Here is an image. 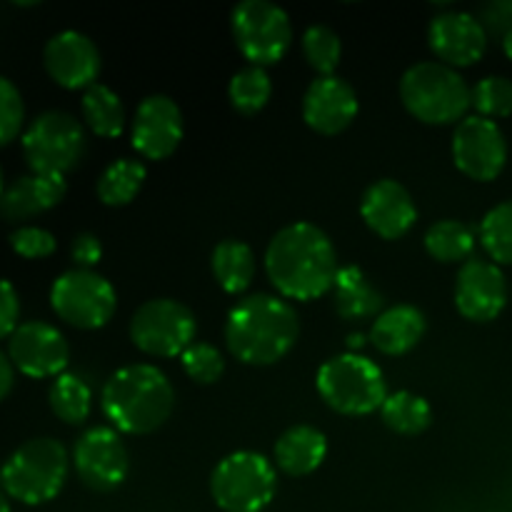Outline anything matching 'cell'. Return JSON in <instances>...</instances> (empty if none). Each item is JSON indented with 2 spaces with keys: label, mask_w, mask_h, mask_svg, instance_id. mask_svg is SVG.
<instances>
[{
  "label": "cell",
  "mask_w": 512,
  "mask_h": 512,
  "mask_svg": "<svg viewBox=\"0 0 512 512\" xmlns=\"http://www.w3.org/2000/svg\"><path fill=\"white\" fill-rule=\"evenodd\" d=\"M333 240L313 223H293L273 235L265 250V273L280 298L310 303L330 293L338 278Z\"/></svg>",
  "instance_id": "1"
},
{
  "label": "cell",
  "mask_w": 512,
  "mask_h": 512,
  "mask_svg": "<svg viewBox=\"0 0 512 512\" xmlns=\"http://www.w3.org/2000/svg\"><path fill=\"white\" fill-rule=\"evenodd\" d=\"M300 323L293 305L278 295L258 293L240 300L225 323V343L245 365H273L293 350Z\"/></svg>",
  "instance_id": "2"
},
{
  "label": "cell",
  "mask_w": 512,
  "mask_h": 512,
  "mask_svg": "<svg viewBox=\"0 0 512 512\" xmlns=\"http://www.w3.org/2000/svg\"><path fill=\"white\" fill-rule=\"evenodd\" d=\"M100 405L118 433L150 435L173 415L175 390L155 365H125L105 380Z\"/></svg>",
  "instance_id": "3"
},
{
  "label": "cell",
  "mask_w": 512,
  "mask_h": 512,
  "mask_svg": "<svg viewBox=\"0 0 512 512\" xmlns=\"http://www.w3.org/2000/svg\"><path fill=\"white\" fill-rule=\"evenodd\" d=\"M400 100L413 118L428 125H453L473 108L463 75L438 60L410 65L400 78Z\"/></svg>",
  "instance_id": "4"
},
{
  "label": "cell",
  "mask_w": 512,
  "mask_h": 512,
  "mask_svg": "<svg viewBox=\"0 0 512 512\" xmlns=\"http://www.w3.org/2000/svg\"><path fill=\"white\" fill-rule=\"evenodd\" d=\"M68 465V450L60 440H25L0 470L3 493L23 505L50 503L58 498L68 480Z\"/></svg>",
  "instance_id": "5"
},
{
  "label": "cell",
  "mask_w": 512,
  "mask_h": 512,
  "mask_svg": "<svg viewBox=\"0 0 512 512\" xmlns=\"http://www.w3.org/2000/svg\"><path fill=\"white\" fill-rule=\"evenodd\" d=\"M315 388L328 408L340 415H370L383 408L388 398L383 370L358 353L335 355L320 365Z\"/></svg>",
  "instance_id": "6"
},
{
  "label": "cell",
  "mask_w": 512,
  "mask_h": 512,
  "mask_svg": "<svg viewBox=\"0 0 512 512\" xmlns=\"http://www.w3.org/2000/svg\"><path fill=\"white\" fill-rule=\"evenodd\" d=\"M278 490L275 465L265 455L238 450L215 465L210 495L225 512H263Z\"/></svg>",
  "instance_id": "7"
},
{
  "label": "cell",
  "mask_w": 512,
  "mask_h": 512,
  "mask_svg": "<svg viewBox=\"0 0 512 512\" xmlns=\"http://www.w3.org/2000/svg\"><path fill=\"white\" fill-rule=\"evenodd\" d=\"M23 158L30 173L63 175L78 168L85 153V130L75 115L65 110H45L30 120L20 135Z\"/></svg>",
  "instance_id": "8"
},
{
  "label": "cell",
  "mask_w": 512,
  "mask_h": 512,
  "mask_svg": "<svg viewBox=\"0 0 512 512\" xmlns=\"http://www.w3.org/2000/svg\"><path fill=\"white\" fill-rule=\"evenodd\" d=\"M50 308L73 328L98 330L113 320L118 295L100 273L73 268L60 273L50 285Z\"/></svg>",
  "instance_id": "9"
},
{
  "label": "cell",
  "mask_w": 512,
  "mask_h": 512,
  "mask_svg": "<svg viewBox=\"0 0 512 512\" xmlns=\"http://www.w3.org/2000/svg\"><path fill=\"white\" fill-rule=\"evenodd\" d=\"M233 38L250 65H273L293 45V23L280 5L270 0H243L230 15Z\"/></svg>",
  "instance_id": "10"
},
{
  "label": "cell",
  "mask_w": 512,
  "mask_h": 512,
  "mask_svg": "<svg viewBox=\"0 0 512 512\" xmlns=\"http://www.w3.org/2000/svg\"><path fill=\"white\" fill-rule=\"evenodd\" d=\"M198 320L193 310L173 298H153L135 310L130 340L153 358H178L195 343Z\"/></svg>",
  "instance_id": "11"
},
{
  "label": "cell",
  "mask_w": 512,
  "mask_h": 512,
  "mask_svg": "<svg viewBox=\"0 0 512 512\" xmlns=\"http://www.w3.org/2000/svg\"><path fill=\"white\" fill-rule=\"evenodd\" d=\"M73 465L85 488L110 493L128 478L130 455L118 430L90 428L75 440Z\"/></svg>",
  "instance_id": "12"
},
{
  "label": "cell",
  "mask_w": 512,
  "mask_h": 512,
  "mask_svg": "<svg viewBox=\"0 0 512 512\" xmlns=\"http://www.w3.org/2000/svg\"><path fill=\"white\" fill-rule=\"evenodd\" d=\"M453 160L468 178L490 183L508 163V140L495 120L468 115L453 135Z\"/></svg>",
  "instance_id": "13"
},
{
  "label": "cell",
  "mask_w": 512,
  "mask_h": 512,
  "mask_svg": "<svg viewBox=\"0 0 512 512\" xmlns=\"http://www.w3.org/2000/svg\"><path fill=\"white\" fill-rule=\"evenodd\" d=\"M8 358L25 378L45 380L65 373L70 348L65 335L45 320H28L8 338Z\"/></svg>",
  "instance_id": "14"
},
{
  "label": "cell",
  "mask_w": 512,
  "mask_h": 512,
  "mask_svg": "<svg viewBox=\"0 0 512 512\" xmlns=\"http://www.w3.org/2000/svg\"><path fill=\"white\" fill-rule=\"evenodd\" d=\"M455 305L465 320L490 323L508 305V280L493 260L470 258L460 265L455 280Z\"/></svg>",
  "instance_id": "15"
},
{
  "label": "cell",
  "mask_w": 512,
  "mask_h": 512,
  "mask_svg": "<svg viewBox=\"0 0 512 512\" xmlns=\"http://www.w3.org/2000/svg\"><path fill=\"white\" fill-rule=\"evenodd\" d=\"M43 65L60 88L88 90L98 83L100 50L80 30H60L45 43Z\"/></svg>",
  "instance_id": "16"
},
{
  "label": "cell",
  "mask_w": 512,
  "mask_h": 512,
  "mask_svg": "<svg viewBox=\"0 0 512 512\" xmlns=\"http://www.w3.org/2000/svg\"><path fill=\"white\" fill-rule=\"evenodd\" d=\"M183 140V113L168 95H148L138 105L133 118L130 143L138 155L148 160H165L178 150Z\"/></svg>",
  "instance_id": "17"
},
{
  "label": "cell",
  "mask_w": 512,
  "mask_h": 512,
  "mask_svg": "<svg viewBox=\"0 0 512 512\" xmlns=\"http://www.w3.org/2000/svg\"><path fill=\"white\" fill-rule=\"evenodd\" d=\"M430 50L438 55V63L450 68H468L478 63L488 50V33L473 13L445 10L438 13L428 30Z\"/></svg>",
  "instance_id": "18"
},
{
  "label": "cell",
  "mask_w": 512,
  "mask_h": 512,
  "mask_svg": "<svg viewBox=\"0 0 512 512\" xmlns=\"http://www.w3.org/2000/svg\"><path fill=\"white\" fill-rule=\"evenodd\" d=\"M358 115V93L348 80L323 75L308 85L303 95V120L320 135H338Z\"/></svg>",
  "instance_id": "19"
},
{
  "label": "cell",
  "mask_w": 512,
  "mask_h": 512,
  "mask_svg": "<svg viewBox=\"0 0 512 512\" xmlns=\"http://www.w3.org/2000/svg\"><path fill=\"white\" fill-rule=\"evenodd\" d=\"M360 215L375 235H380L383 240H398L415 225L418 208L405 185H400L398 180L383 178L375 180L365 190L363 200H360Z\"/></svg>",
  "instance_id": "20"
},
{
  "label": "cell",
  "mask_w": 512,
  "mask_h": 512,
  "mask_svg": "<svg viewBox=\"0 0 512 512\" xmlns=\"http://www.w3.org/2000/svg\"><path fill=\"white\" fill-rule=\"evenodd\" d=\"M65 193L68 183L63 175H23L5 188L0 198V215L10 223H23L60 205Z\"/></svg>",
  "instance_id": "21"
},
{
  "label": "cell",
  "mask_w": 512,
  "mask_h": 512,
  "mask_svg": "<svg viewBox=\"0 0 512 512\" xmlns=\"http://www.w3.org/2000/svg\"><path fill=\"white\" fill-rule=\"evenodd\" d=\"M428 330L423 310L415 305H393L375 318L370 340L385 355H405L423 340Z\"/></svg>",
  "instance_id": "22"
},
{
  "label": "cell",
  "mask_w": 512,
  "mask_h": 512,
  "mask_svg": "<svg viewBox=\"0 0 512 512\" xmlns=\"http://www.w3.org/2000/svg\"><path fill=\"white\" fill-rule=\"evenodd\" d=\"M325 458H328V440L313 425H293L275 443V465L293 478L315 473Z\"/></svg>",
  "instance_id": "23"
},
{
  "label": "cell",
  "mask_w": 512,
  "mask_h": 512,
  "mask_svg": "<svg viewBox=\"0 0 512 512\" xmlns=\"http://www.w3.org/2000/svg\"><path fill=\"white\" fill-rule=\"evenodd\" d=\"M335 310L345 320H368L383 313V293L370 283L368 275L355 265L338 270L333 285Z\"/></svg>",
  "instance_id": "24"
},
{
  "label": "cell",
  "mask_w": 512,
  "mask_h": 512,
  "mask_svg": "<svg viewBox=\"0 0 512 512\" xmlns=\"http://www.w3.org/2000/svg\"><path fill=\"white\" fill-rule=\"evenodd\" d=\"M210 268H213V278L218 280L225 293L240 295L250 288L255 278V255L248 243L228 238L215 245Z\"/></svg>",
  "instance_id": "25"
},
{
  "label": "cell",
  "mask_w": 512,
  "mask_h": 512,
  "mask_svg": "<svg viewBox=\"0 0 512 512\" xmlns=\"http://www.w3.org/2000/svg\"><path fill=\"white\" fill-rule=\"evenodd\" d=\"M83 120L98 138H120L125 130V108L120 95L103 83L90 85L80 100Z\"/></svg>",
  "instance_id": "26"
},
{
  "label": "cell",
  "mask_w": 512,
  "mask_h": 512,
  "mask_svg": "<svg viewBox=\"0 0 512 512\" xmlns=\"http://www.w3.org/2000/svg\"><path fill=\"white\" fill-rule=\"evenodd\" d=\"M148 170L140 160L133 158H118L100 173L95 193H98L100 203L110 205V208H123V205L133 203L135 195L143 190Z\"/></svg>",
  "instance_id": "27"
},
{
  "label": "cell",
  "mask_w": 512,
  "mask_h": 512,
  "mask_svg": "<svg viewBox=\"0 0 512 512\" xmlns=\"http://www.w3.org/2000/svg\"><path fill=\"white\" fill-rule=\"evenodd\" d=\"M425 250L438 263H468L475 250V233L460 220H438L425 233Z\"/></svg>",
  "instance_id": "28"
},
{
  "label": "cell",
  "mask_w": 512,
  "mask_h": 512,
  "mask_svg": "<svg viewBox=\"0 0 512 512\" xmlns=\"http://www.w3.org/2000/svg\"><path fill=\"white\" fill-rule=\"evenodd\" d=\"M380 418L393 433L398 435H420L433 423V408L423 395H415L410 390H400L385 398L380 408Z\"/></svg>",
  "instance_id": "29"
},
{
  "label": "cell",
  "mask_w": 512,
  "mask_h": 512,
  "mask_svg": "<svg viewBox=\"0 0 512 512\" xmlns=\"http://www.w3.org/2000/svg\"><path fill=\"white\" fill-rule=\"evenodd\" d=\"M48 403L55 418L68 425H83L93 410V393L88 383L73 373H63L50 383Z\"/></svg>",
  "instance_id": "30"
},
{
  "label": "cell",
  "mask_w": 512,
  "mask_h": 512,
  "mask_svg": "<svg viewBox=\"0 0 512 512\" xmlns=\"http://www.w3.org/2000/svg\"><path fill=\"white\" fill-rule=\"evenodd\" d=\"M270 95H273L270 75L268 70L258 68V65H248L230 78L228 98L240 115L260 113L268 105Z\"/></svg>",
  "instance_id": "31"
},
{
  "label": "cell",
  "mask_w": 512,
  "mask_h": 512,
  "mask_svg": "<svg viewBox=\"0 0 512 512\" xmlns=\"http://www.w3.org/2000/svg\"><path fill=\"white\" fill-rule=\"evenodd\" d=\"M480 245L495 265H512V200L485 213L480 223Z\"/></svg>",
  "instance_id": "32"
},
{
  "label": "cell",
  "mask_w": 512,
  "mask_h": 512,
  "mask_svg": "<svg viewBox=\"0 0 512 512\" xmlns=\"http://www.w3.org/2000/svg\"><path fill=\"white\" fill-rule=\"evenodd\" d=\"M303 55L310 68L318 73V78L335 75L340 55H343L340 35L333 28H328V25H310L303 33Z\"/></svg>",
  "instance_id": "33"
},
{
  "label": "cell",
  "mask_w": 512,
  "mask_h": 512,
  "mask_svg": "<svg viewBox=\"0 0 512 512\" xmlns=\"http://www.w3.org/2000/svg\"><path fill=\"white\" fill-rule=\"evenodd\" d=\"M470 98L480 118H508L512 115V80L505 75H488L470 88Z\"/></svg>",
  "instance_id": "34"
},
{
  "label": "cell",
  "mask_w": 512,
  "mask_h": 512,
  "mask_svg": "<svg viewBox=\"0 0 512 512\" xmlns=\"http://www.w3.org/2000/svg\"><path fill=\"white\" fill-rule=\"evenodd\" d=\"M185 375L200 385L218 383L225 370V360L220 350L210 343H193L183 355H180Z\"/></svg>",
  "instance_id": "35"
},
{
  "label": "cell",
  "mask_w": 512,
  "mask_h": 512,
  "mask_svg": "<svg viewBox=\"0 0 512 512\" xmlns=\"http://www.w3.org/2000/svg\"><path fill=\"white\" fill-rule=\"evenodd\" d=\"M25 123V103L20 90L13 80L0 75V148L13 143L23 133Z\"/></svg>",
  "instance_id": "36"
},
{
  "label": "cell",
  "mask_w": 512,
  "mask_h": 512,
  "mask_svg": "<svg viewBox=\"0 0 512 512\" xmlns=\"http://www.w3.org/2000/svg\"><path fill=\"white\" fill-rule=\"evenodd\" d=\"M10 248H13L15 255L25 260H43L50 258L58 248V240L50 230L40 228V225H20L10 233L8 238Z\"/></svg>",
  "instance_id": "37"
},
{
  "label": "cell",
  "mask_w": 512,
  "mask_h": 512,
  "mask_svg": "<svg viewBox=\"0 0 512 512\" xmlns=\"http://www.w3.org/2000/svg\"><path fill=\"white\" fill-rule=\"evenodd\" d=\"M20 320V298L18 290L10 280L0 278V340L10 338L18 330Z\"/></svg>",
  "instance_id": "38"
},
{
  "label": "cell",
  "mask_w": 512,
  "mask_h": 512,
  "mask_svg": "<svg viewBox=\"0 0 512 512\" xmlns=\"http://www.w3.org/2000/svg\"><path fill=\"white\" fill-rule=\"evenodd\" d=\"M480 20V25L485 28L488 35H505L512 30V0H498V3H488L485 8H480V13L475 15Z\"/></svg>",
  "instance_id": "39"
},
{
  "label": "cell",
  "mask_w": 512,
  "mask_h": 512,
  "mask_svg": "<svg viewBox=\"0 0 512 512\" xmlns=\"http://www.w3.org/2000/svg\"><path fill=\"white\" fill-rule=\"evenodd\" d=\"M70 258L78 268L93 270L95 265L103 258V243H100L98 235L93 233H78L70 243Z\"/></svg>",
  "instance_id": "40"
},
{
  "label": "cell",
  "mask_w": 512,
  "mask_h": 512,
  "mask_svg": "<svg viewBox=\"0 0 512 512\" xmlns=\"http://www.w3.org/2000/svg\"><path fill=\"white\" fill-rule=\"evenodd\" d=\"M13 383H15V368H13V363H10L8 353H3V350H0V403H3V400L10 395Z\"/></svg>",
  "instance_id": "41"
},
{
  "label": "cell",
  "mask_w": 512,
  "mask_h": 512,
  "mask_svg": "<svg viewBox=\"0 0 512 512\" xmlns=\"http://www.w3.org/2000/svg\"><path fill=\"white\" fill-rule=\"evenodd\" d=\"M503 50H505V55L512 60V30L503 38Z\"/></svg>",
  "instance_id": "42"
},
{
  "label": "cell",
  "mask_w": 512,
  "mask_h": 512,
  "mask_svg": "<svg viewBox=\"0 0 512 512\" xmlns=\"http://www.w3.org/2000/svg\"><path fill=\"white\" fill-rule=\"evenodd\" d=\"M0 512H13V510H10V500H8V495H5L3 490H0Z\"/></svg>",
  "instance_id": "43"
},
{
  "label": "cell",
  "mask_w": 512,
  "mask_h": 512,
  "mask_svg": "<svg viewBox=\"0 0 512 512\" xmlns=\"http://www.w3.org/2000/svg\"><path fill=\"white\" fill-rule=\"evenodd\" d=\"M355 345H363V335H350V348H355Z\"/></svg>",
  "instance_id": "44"
},
{
  "label": "cell",
  "mask_w": 512,
  "mask_h": 512,
  "mask_svg": "<svg viewBox=\"0 0 512 512\" xmlns=\"http://www.w3.org/2000/svg\"><path fill=\"white\" fill-rule=\"evenodd\" d=\"M5 193V178H3V168H0V198H3Z\"/></svg>",
  "instance_id": "45"
}]
</instances>
